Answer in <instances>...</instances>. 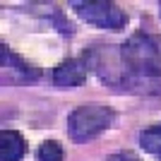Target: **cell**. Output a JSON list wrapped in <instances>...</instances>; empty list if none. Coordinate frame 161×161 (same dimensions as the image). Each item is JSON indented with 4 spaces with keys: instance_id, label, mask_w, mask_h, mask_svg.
<instances>
[{
    "instance_id": "obj_2",
    "label": "cell",
    "mask_w": 161,
    "mask_h": 161,
    "mask_svg": "<svg viewBox=\"0 0 161 161\" xmlns=\"http://www.w3.org/2000/svg\"><path fill=\"white\" fill-rule=\"evenodd\" d=\"M75 14L84 19L87 24L108 29V31H118L128 24V14L120 5L108 3V0H89V3H72Z\"/></svg>"
},
{
    "instance_id": "obj_9",
    "label": "cell",
    "mask_w": 161,
    "mask_h": 161,
    "mask_svg": "<svg viewBox=\"0 0 161 161\" xmlns=\"http://www.w3.org/2000/svg\"><path fill=\"white\" fill-rule=\"evenodd\" d=\"M159 12H161V3H159Z\"/></svg>"
},
{
    "instance_id": "obj_7",
    "label": "cell",
    "mask_w": 161,
    "mask_h": 161,
    "mask_svg": "<svg viewBox=\"0 0 161 161\" xmlns=\"http://www.w3.org/2000/svg\"><path fill=\"white\" fill-rule=\"evenodd\" d=\"M63 144L55 140L41 142V147L36 149V161H63Z\"/></svg>"
},
{
    "instance_id": "obj_4",
    "label": "cell",
    "mask_w": 161,
    "mask_h": 161,
    "mask_svg": "<svg viewBox=\"0 0 161 161\" xmlns=\"http://www.w3.org/2000/svg\"><path fill=\"white\" fill-rule=\"evenodd\" d=\"M3 67L5 70H10V72L14 75V80H19V82H34V80H39V67H34L31 63H27L22 55H17V53H12L10 48L3 43Z\"/></svg>"
},
{
    "instance_id": "obj_5",
    "label": "cell",
    "mask_w": 161,
    "mask_h": 161,
    "mask_svg": "<svg viewBox=\"0 0 161 161\" xmlns=\"http://www.w3.org/2000/svg\"><path fill=\"white\" fill-rule=\"evenodd\" d=\"M27 152V142L17 130L0 132V161H19Z\"/></svg>"
},
{
    "instance_id": "obj_1",
    "label": "cell",
    "mask_w": 161,
    "mask_h": 161,
    "mask_svg": "<svg viewBox=\"0 0 161 161\" xmlns=\"http://www.w3.org/2000/svg\"><path fill=\"white\" fill-rule=\"evenodd\" d=\"M115 120V111L106 103H82L67 115V132L75 142H89L108 130Z\"/></svg>"
},
{
    "instance_id": "obj_8",
    "label": "cell",
    "mask_w": 161,
    "mask_h": 161,
    "mask_svg": "<svg viewBox=\"0 0 161 161\" xmlns=\"http://www.w3.org/2000/svg\"><path fill=\"white\" fill-rule=\"evenodd\" d=\"M106 161H140V159H137V156H135L132 152H118V154L108 156Z\"/></svg>"
},
{
    "instance_id": "obj_6",
    "label": "cell",
    "mask_w": 161,
    "mask_h": 161,
    "mask_svg": "<svg viewBox=\"0 0 161 161\" xmlns=\"http://www.w3.org/2000/svg\"><path fill=\"white\" fill-rule=\"evenodd\" d=\"M140 147L147 154H154L161 159V123H154L147 130H142L140 132Z\"/></svg>"
},
{
    "instance_id": "obj_3",
    "label": "cell",
    "mask_w": 161,
    "mask_h": 161,
    "mask_svg": "<svg viewBox=\"0 0 161 161\" xmlns=\"http://www.w3.org/2000/svg\"><path fill=\"white\" fill-rule=\"evenodd\" d=\"M89 70H92V65H89L87 53L80 58H67L53 67V84L58 89H75L87 80Z\"/></svg>"
}]
</instances>
